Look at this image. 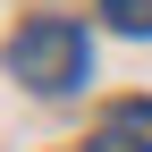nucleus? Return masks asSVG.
Segmentation results:
<instances>
[{
	"label": "nucleus",
	"mask_w": 152,
	"mask_h": 152,
	"mask_svg": "<svg viewBox=\"0 0 152 152\" xmlns=\"http://www.w3.org/2000/svg\"><path fill=\"white\" fill-rule=\"evenodd\" d=\"M9 68L26 76L34 93H68V85L93 76V42H85L76 17H34V26L9 34Z\"/></svg>",
	"instance_id": "nucleus-1"
},
{
	"label": "nucleus",
	"mask_w": 152,
	"mask_h": 152,
	"mask_svg": "<svg viewBox=\"0 0 152 152\" xmlns=\"http://www.w3.org/2000/svg\"><path fill=\"white\" fill-rule=\"evenodd\" d=\"M85 152H152V93H135V102H110Z\"/></svg>",
	"instance_id": "nucleus-2"
},
{
	"label": "nucleus",
	"mask_w": 152,
	"mask_h": 152,
	"mask_svg": "<svg viewBox=\"0 0 152 152\" xmlns=\"http://www.w3.org/2000/svg\"><path fill=\"white\" fill-rule=\"evenodd\" d=\"M102 17L118 34H152V0H102Z\"/></svg>",
	"instance_id": "nucleus-3"
}]
</instances>
